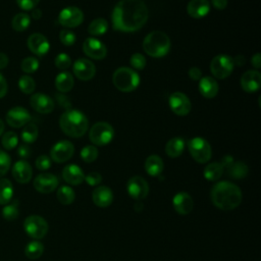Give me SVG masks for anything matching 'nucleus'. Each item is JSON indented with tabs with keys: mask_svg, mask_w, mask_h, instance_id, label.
I'll list each match as a JSON object with an SVG mask.
<instances>
[{
	"mask_svg": "<svg viewBox=\"0 0 261 261\" xmlns=\"http://www.w3.org/2000/svg\"><path fill=\"white\" fill-rule=\"evenodd\" d=\"M261 86V74L258 70H248L241 77V87L247 93H254Z\"/></svg>",
	"mask_w": 261,
	"mask_h": 261,
	"instance_id": "22",
	"label": "nucleus"
},
{
	"mask_svg": "<svg viewBox=\"0 0 261 261\" xmlns=\"http://www.w3.org/2000/svg\"><path fill=\"white\" fill-rule=\"evenodd\" d=\"M31 17H33L34 19H40L41 17H42V11H41V9H39V8H34L33 10H32V13H31Z\"/></svg>",
	"mask_w": 261,
	"mask_h": 261,
	"instance_id": "57",
	"label": "nucleus"
},
{
	"mask_svg": "<svg viewBox=\"0 0 261 261\" xmlns=\"http://www.w3.org/2000/svg\"><path fill=\"white\" fill-rule=\"evenodd\" d=\"M172 206L178 214L187 215L193 210L194 201L190 194L186 192H179L173 196Z\"/></svg>",
	"mask_w": 261,
	"mask_h": 261,
	"instance_id": "21",
	"label": "nucleus"
},
{
	"mask_svg": "<svg viewBox=\"0 0 261 261\" xmlns=\"http://www.w3.org/2000/svg\"><path fill=\"white\" fill-rule=\"evenodd\" d=\"M58 184L59 181L57 176L49 172L40 173L34 179V188L42 194L52 193L57 189Z\"/></svg>",
	"mask_w": 261,
	"mask_h": 261,
	"instance_id": "15",
	"label": "nucleus"
},
{
	"mask_svg": "<svg viewBox=\"0 0 261 261\" xmlns=\"http://www.w3.org/2000/svg\"><path fill=\"white\" fill-rule=\"evenodd\" d=\"M163 160L158 155H150L145 161V170L150 176H158L163 171Z\"/></svg>",
	"mask_w": 261,
	"mask_h": 261,
	"instance_id": "27",
	"label": "nucleus"
},
{
	"mask_svg": "<svg viewBox=\"0 0 261 261\" xmlns=\"http://www.w3.org/2000/svg\"><path fill=\"white\" fill-rule=\"evenodd\" d=\"M108 30V23L104 18H95L93 19L89 27H88V32L92 36H101L104 35Z\"/></svg>",
	"mask_w": 261,
	"mask_h": 261,
	"instance_id": "38",
	"label": "nucleus"
},
{
	"mask_svg": "<svg viewBox=\"0 0 261 261\" xmlns=\"http://www.w3.org/2000/svg\"><path fill=\"white\" fill-rule=\"evenodd\" d=\"M223 172H224V168L220 164V162H212L205 166L203 175L207 180L215 181L221 177Z\"/></svg>",
	"mask_w": 261,
	"mask_h": 261,
	"instance_id": "30",
	"label": "nucleus"
},
{
	"mask_svg": "<svg viewBox=\"0 0 261 261\" xmlns=\"http://www.w3.org/2000/svg\"><path fill=\"white\" fill-rule=\"evenodd\" d=\"M11 167V158L7 152L0 150V178H2Z\"/></svg>",
	"mask_w": 261,
	"mask_h": 261,
	"instance_id": "43",
	"label": "nucleus"
},
{
	"mask_svg": "<svg viewBox=\"0 0 261 261\" xmlns=\"http://www.w3.org/2000/svg\"><path fill=\"white\" fill-rule=\"evenodd\" d=\"M31 24V16L25 12H19L11 19V27L16 32L25 31Z\"/></svg>",
	"mask_w": 261,
	"mask_h": 261,
	"instance_id": "34",
	"label": "nucleus"
},
{
	"mask_svg": "<svg viewBox=\"0 0 261 261\" xmlns=\"http://www.w3.org/2000/svg\"><path fill=\"white\" fill-rule=\"evenodd\" d=\"M112 83L117 90L128 93L136 90L140 85V75L135 69L122 66L113 72Z\"/></svg>",
	"mask_w": 261,
	"mask_h": 261,
	"instance_id": "5",
	"label": "nucleus"
},
{
	"mask_svg": "<svg viewBox=\"0 0 261 261\" xmlns=\"http://www.w3.org/2000/svg\"><path fill=\"white\" fill-rule=\"evenodd\" d=\"M40 0H16V3L19 8L22 10H33L39 4Z\"/></svg>",
	"mask_w": 261,
	"mask_h": 261,
	"instance_id": "49",
	"label": "nucleus"
},
{
	"mask_svg": "<svg viewBox=\"0 0 261 261\" xmlns=\"http://www.w3.org/2000/svg\"><path fill=\"white\" fill-rule=\"evenodd\" d=\"M74 153V146L71 142L62 140L53 145L50 150V158L54 162L63 163L68 161Z\"/></svg>",
	"mask_w": 261,
	"mask_h": 261,
	"instance_id": "11",
	"label": "nucleus"
},
{
	"mask_svg": "<svg viewBox=\"0 0 261 261\" xmlns=\"http://www.w3.org/2000/svg\"><path fill=\"white\" fill-rule=\"evenodd\" d=\"M61 130L70 138L83 137L89 126L87 116L77 109H67L59 118Z\"/></svg>",
	"mask_w": 261,
	"mask_h": 261,
	"instance_id": "3",
	"label": "nucleus"
},
{
	"mask_svg": "<svg viewBox=\"0 0 261 261\" xmlns=\"http://www.w3.org/2000/svg\"><path fill=\"white\" fill-rule=\"evenodd\" d=\"M8 62H9L8 56L5 53L0 52V70L4 69L8 65Z\"/></svg>",
	"mask_w": 261,
	"mask_h": 261,
	"instance_id": "56",
	"label": "nucleus"
},
{
	"mask_svg": "<svg viewBox=\"0 0 261 261\" xmlns=\"http://www.w3.org/2000/svg\"><path fill=\"white\" fill-rule=\"evenodd\" d=\"M62 177L67 184L77 186L84 181L85 173L79 165L68 164L62 169Z\"/></svg>",
	"mask_w": 261,
	"mask_h": 261,
	"instance_id": "24",
	"label": "nucleus"
},
{
	"mask_svg": "<svg viewBox=\"0 0 261 261\" xmlns=\"http://www.w3.org/2000/svg\"><path fill=\"white\" fill-rule=\"evenodd\" d=\"M59 40L64 46H72L76 41V37L72 31L64 29L59 33Z\"/></svg>",
	"mask_w": 261,
	"mask_h": 261,
	"instance_id": "44",
	"label": "nucleus"
},
{
	"mask_svg": "<svg viewBox=\"0 0 261 261\" xmlns=\"http://www.w3.org/2000/svg\"><path fill=\"white\" fill-rule=\"evenodd\" d=\"M168 104L173 113L179 116H185L190 113L192 104L187 95L181 92H174L169 96Z\"/></svg>",
	"mask_w": 261,
	"mask_h": 261,
	"instance_id": "13",
	"label": "nucleus"
},
{
	"mask_svg": "<svg viewBox=\"0 0 261 261\" xmlns=\"http://www.w3.org/2000/svg\"><path fill=\"white\" fill-rule=\"evenodd\" d=\"M129 63L135 70H142L146 66V58L141 53H134L129 58Z\"/></svg>",
	"mask_w": 261,
	"mask_h": 261,
	"instance_id": "46",
	"label": "nucleus"
},
{
	"mask_svg": "<svg viewBox=\"0 0 261 261\" xmlns=\"http://www.w3.org/2000/svg\"><path fill=\"white\" fill-rule=\"evenodd\" d=\"M251 63L252 65L256 68V69H259L260 66H261V55L260 53H255L252 58H251Z\"/></svg>",
	"mask_w": 261,
	"mask_h": 261,
	"instance_id": "55",
	"label": "nucleus"
},
{
	"mask_svg": "<svg viewBox=\"0 0 261 261\" xmlns=\"http://www.w3.org/2000/svg\"><path fill=\"white\" fill-rule=\"evenodd\" d=\"M23 229L32 239L41 240L48 232V223L40 215H30L23 221Z\"/></svg>",
	"mask_w": 261,
	"mask_h": 261,
	"instance_id": "9",
	"label": "nucleus"
},
{
	"mask_svg": "<svg viewBox=\"0 0 261 261\" xmlns=\"http://www.w3.org/2000/svg\"><path fill=\"white\" fill-rule=\"evenodd\" d=\"M210 7L208 0H191L187 6V12L193 18H202L209 13Z\"/></svg>",
	"mask_w": 261,
	"mask_h": 261,
	"instance_id": "25",
	"label": "nucleus"
},
{
	"mask_svg": "<svg viewBox=\"0 0 261 261\" xmlns=\"http://www.w3.org/2000/svg\"><path fill=\"white\" fill-rule=\"evenodd\" d=\"M171 47L169 37L161 31L149 33L143 41L144 51L151 57L160 58L165 56Z\"/></svg>",
	"mask_w": 261,
	"mask_h": 261,
	"instance_id": "4",
	"label": "nucleus"
},
{
	"mask_svg": "<svg viewBox=\"0 0 261 261\" xmlns=\"http://www.w3.org/2000/svg\"><path fill=\"white\" fill-rule=\"evenodd\" d=\"M84 180L92 187L98 186L102 181V175L99 172H90L87 175H85Z\"/></svg>",
	"mask_w": 261,
	"mask_h": 261,
	"instance_id": "48",
	"label": "nucleus"
},
{
	"mask_svg": "<svg viewBox=\"0 0 261 261\" xmlns=\"http://www.w3.org/2000/svg\"><path fill=\"white\" fill-rule=\"evenodd\" d=\"M30 104L35 111L42 114L51 113L55 107L53 99L44 93L33 94L30 98Z\"/></svg>",
	"mask_w": 261,
	"mask_h": 261,
	"instance_id": "17",
	"label": "nucleus"
},
{
	"mask_svg": "<svg viewBox=\"0 0 261 261\" xmlns=\"http://www.w3.org/2000/svg\"><path fill=\"white\" fill-rule=\"evenodd\" d=\"M188 149L193 159L198 163H206L211 159V156H212L211 146L203 138L196 137L189 140Z\"/></svg>",
	"mask_w": 261,
	"mask_h": 261,
	"instance_id": "6",
	"label": "nucleus"
},
{
	"mask_svg": "<svg viewBox=\"0 0 261 261\" xmlns=\"http://www.w3.org/2000/svg\"><path fill=\"white\" fill-rule=\"evenodd\" d=\"M233 62L234 64H238V65H243L245 62H246V59L244 56L242 55H238L234 59H233Z\"/></svg>",
	"mask_w": 261,
	"mask_h": 261,
	"instance_id": "58",
	"label": "nucleus"
},
{
	"mask_svg": "<svg viewBox=\"0 0 261 261\" xmlns=\"http://www.w3.org/2000/svg\"><path fill=\"white\" fill-rule=\"evenodd\" d=\"M148 7L143 0H120L111 14L114 30L123 33H133L147 22Z\"/></svg>",
	"mask_w": 261,
	"mask_h": 261,
	"instance_id": "1",
	"label": "nucleus"
},
{
	"mask_svg": "<svg viewBox=\"0 0 261 261\" xmlns=\"http://www.w3.org/2000/svg\"><path fill=\"white\" fill-rule=\"evenodd\" d=\"M185 150V141L180 137L170 139L165 145V153L170 158H176L182 154Z\"/></svg>",
	"mask_w": 261,
	"mask_h": 261,
	"instance_id": "29",
	"label": "nucleus"
},
{
	"mask_svg": "<svg viewBox=\"0 0 261 261\" xmlns=\"http://www.w3.org/2000/svg\"><path fill=\"white\" fill-rule=\"evenodd\" d=\"M4 128H5V126H4V122H3V120L0 118V137L2 136V134L4 133Z\"/></svg>",
	"mask_w": 261,
	"mask_h": 261,
	"instance_id": "59",
	"label": "nucleus"
},
{
	"mask_svg": "<svg viewBox=\"0 0 261 261\" xmlns=\"http://www.w3.org/2000/svg\"><path fill=\"white\" fill-rule=\"evenodd\" d=\"M99 152L98 149L93 146V145H88L85 146L82 150H81V158L86 162V163H91L94 162L97 158H98Z\"/></svg>",
	"mask_w": 261,
	"mask_h": 261,
	"instance_id": "42",
	"label": "nucleus"
},
{
	"mask_svg": "<svg viewBox=\"0 0 261 261\" xmlns=\"http://www.w3.org/2000/svg\"><path fill=\"white\" fill-rule=\"evenodd\" d=\"M13 178L19 184H28L33 176V169L31 164L23 159L16 161L11 169Z\"/></svg>",
	"mask_w": 261,
	"mask_h": 261,
	"instance_id": "20",
	"label": "nucleus"
},
{
	"mask_svg": "<svg viewBox=\"0 0 261 261\" xmlns=\"http://www.w3.org/2000/svg\"><path fill=\"white\" fill-rule=\"evenodd\" d=\"M189 76L191 77V80L193 81H199L202 77V71L199 67L193 66L189 69Z\"/></svg>",
	"mask_w": 261,
	"mask_h": 261,
	"instance_id": "51",
	"label": "nucleus"
},
{
	"mask_svg": "<svg viewBox=\"0 0 261 261\" xmlns=\"http://www.w3.org/2000/svg\"><path fill=\"white\" fill-rule=\"evenodd\" d=\"M38 135H39L38 126L33 122H29L24 126H22L20 138L23 143L32 144L37 140Z\"/></svg>",
	"mask_w": 261,
	"mask_h": 261,
	"instance_id": "37",
	"label": "nucleus"
},
{
	"mask_svg": "<svg viewBox=\"0 0 261 261\" xmlns=\"http://www.w3.org/2000/svg\"><path fill=\"white\" fill-rule=\"evenodd\" d=\"M234 67L233 58L226 54L216 55L210 62V71L214 77L224 80L228 77Z\"/></svg>",
	"mask_w": 261,
	"mask_h": 261,
	"instance_id": "8",
	"label": "nucleus"
},
{
	"mask_svg": "<svg viewBox=\"0 0 261 261\" xmlns=\"http://www.w3.org/2000/svg\"><path fill=\"white\" fill-rule=\"evenodd\" d=\"M233 162H234V161H233L232 156H230V155H225V156L222 157V159H221V161H220V164L223 166L224 169H226V168L229 167Z\"/></svg>",
	"mask_w": 261,
	"mask_h": 261,
	"instance_id": "54",
	"label": "nucleus"
},
{
	"mask_svg": "<svg viewBox=\"0 0 261 261\" xmlns=\"http://www.w3.org/2000/svg\"><path fill=\"white\" fill-rule=\"evenodd\" d=\"M5 119L9 126L19 128L30 122L31 114L25 108L21 106H15L7 111Z\"/></svg>",
	"mask_w": 261,
	"mask_h": 261,
	"instance_id": "14",
	"label": "nucleus"
},
{
	"mask_svg": "<svg viewBox=\"0 0 261 261\" xmlns=\"http://www.w3.org/2000/svg\"><path fill=\"white\" fill-rule=\"evenodd\" d=\"M84 20L83 11L76 6H67L63 8L58 15V22L64 28H75Z\"/></svg>",
	"mask_w": 261,
	"mask_h": 261,
	"instance_id": "10",
	"label": "nucleus"
},
{
	"mask_svg": "<svg viewBox=\"0 0 261 261\" xmlns=\"http://www.w3.org/2000/svg\"><path fill=\"white\" fill-rule=\"evenodd\" d=\"M54 63H55V66L60 69V70H65L67 69L70 65H71V59L70 57L66 54V53H59L56 57H55V60H54Z\"/></svg>",
	"mask_w": 261,
	"mask_h": 261,
	"instance_id": "45",
	"label": "nucleus"
},
{
	"mask_svg": "<svg viewBox=\"0 0 261 261\" xmlns=\"http://www.w3.org/2000/svg\"><path fill=\"white\" fill-rule=\"evenodd\" d=\"M210 198L215 207L223 211H229L241 204L242 192L237 185L223 180L212 187Z\"/></svg>",
	"mask_w": 261,
	"mask_h": 261,
	"instance_id": "2",
	"label": "nucleus"
},
{
	"mask_svg": "<svg viewBox=\"0 0 261 261\" xmlns=\"http://www.w3.org/2000/svg\"><path fill=\"white\" fill-rule=\"evenodd\" d=\"M17 200H11L9 203L3 205L2 208V217L7 221L15 220L19 215V206Z\"/></svg>",
	"mask_w": 261,
	"mask_h": 261,
	"instance_id": "36",
	"label": "nucleus"
},
{
	"mask_svg": "<svg viewBox=\"0 0 261 261\" xmlns=\"http://www.w3.org/2000/svg\"><path fill=\"white\" fill-rule=\"evenodd\" d=\"M28 48L32 53L37 56H44L48 53L50 49V43L48 39L40 33L32 34L27 41Z\"/></svg>",
	"mask_w": 261,
	"mask_h": 261,
	"instance_id": "18",
	"label": "nucleus"
},
{
	"mask_svg": "<svg viewBox=\"0 0 261 261\" xmlns=\"http://www.w3.org/2000/svg\"><path fill=\"white\" fill-rule=\"evenodd\" d=\"M39 65H40L39 60L36 57L29 56V57H25L21 60L20 68L25 73H34L38 70Z\"/></svg>",
	"mask_w": 261,
	"mask_h": 261,
	"instance_id": "41",
	"label": "nucleus"
},
{
	"mask_svg": "<svg viewBox=\"0 0 261 261\" xmlns=\"http://www.w3.org/2000/svg\"><path fill=\"white\" fill-rule=\"evenodd\" d=\"M74 75L82 81L92 80L96 73L95 64L87 58H79L72 65Z\"/></svg>",
	"mask_w": 261,
	"mask_h": 261,
	"instance_id": "19",
	"label": "nucleus"
},
{
	"mask_svg": "<svg viewBox=\"0 0 261 261\" xmlns=\"http://www.w3.org/2000/svg\"><path fill=\"white\" fill-rule=\"evenodd\" d=\"M17 155H18L21 159H23V160H25L27 158H29V157L31 156V149H30V147L28 146V144H23V145H20V146L18 147V149H17Z\"/></svg>",
	"mask_w": 261,
	"mask_h": 261,
	"instance_id": "50",
	"label": "nucleus"
},
{
	"mask_svg": "<svg viewBox=\"0 0 261 261\" xmlns=\"http://www.w3.org/2000/svg\"><path fill=\"white\" fill-rule=\"evenodd\" d=\"M249 168L247 164H245L242 161L233 162L229 167L226 168V173L229 177L236 178V179H241L244 178L248 175Z\"/></svg>",
	"mask_w": 261,
	"mask_h": 261,
	"instance_id": "32",
	"label": "nucleus"
},
{
	"mask_svg": "<svg viewBox=\"0 0 261 261\" xmlns=\"http://www.w3.org/2000/svg\"><path fill=\"white\" fill-rule=\"evenodd\" d=\"M18 88L23 94L29 95L35 91L36 83L32 76L24 74V75H21L18 80Z\"/></svg>",
	"mask_w": 261,
	"mask_h": 261,
	"instance_id": "39",
	"label": "nucleus"
},
{
	"mask_svg": "<svg viewBox=\"0 0 261 261\" xmlns=\"http://www.w3.org/2000/svg\"><path fill=\"white\" fill-rule=\"evenodd\" d=\"M92 199L96 206L105 208L110 206L113 201V193L109 187L99 186L94 189L92 193Z\"/></svg>",
	"mask_w": 261,
	"mask_h": 261,
	"instance_id": "23",
	"label": "nucleus"
},
{
	"mask_svg": "<svg viewBox=\"0 0 261 261\" xmlns=\"http://www.w3.org/2000/svg\"><path fill=\"white\" fill-rule=\"evenodd\" d=\"M7 90H8L7 82L4 77V75L0 71V99L3 98L7 94Z\"/></svg>",
	"mask_w": 261,
	"mask_h": 261,
	"instance_id": "52",
	"label": "nucleus"
},
{
	"mask_svg": "<svg viewBox=\"0 0 261 261\" xmlns=\"http://www.w3.org/2000/svg\"><path fill=\"white\" fill-rule=\"evenodd\" d=\"M35 165L41 171L47 170V169H49L51 167V158L49 156H47V155H40L36 159Z\"/></svg>",
	"mask_w": 261,
	"mask_h": 261,
	"instance_id": "47",
	"label": "nucleus"
},
{
	"mask_svg": "<svg viewBox=\"0 0 261 261\" xmlns=\"http://www.w3.org/2000/svg\"><path fill=\"white\" fill-rule=\"evenodd\" d=\"M126 190L128 195L133 199L137 201H141L148 196L149 185L144 177L140 175H134L128 179L126 185Z\"/></svg>",
	"mask_w": 261,
	"mask_h": 261,
	"instance_id": "12",
	"label": "nucleus"
},
{
	"mask_svg": "<svg viewBox=\"0 0 261 261\" xmlns=\"http://www.w3.org/2000/svg\"><path fill=\"white\" fill-rule=\"evenodd\" d=\"M43 253H44V246L38 240L28 243L24 248V255L31 260L40 258L43 255Z\"/></svg>",
	"mask_w": 261,
	"mask_h": 261,
	"instance_id": "35",
	"label": "nucleus"
},
{
	"mask_svg": "<svg viewBox=\"0 0 261 261\" xmlns=\"http://www.w3.org/2000/svg\"><path fill=\"white\" fill-rule=\"evenodd\" d=\"M13 185L8 178H0V205H5L12 200Z\"/></svg>",
	"mask_w": 261,
	"mask_h": 261,
	"instance_id": "31",
	"label": "nucleus"
},
{
	"mask_svg": "<svg viewBox=\"0 0 261 261\" xmlns=\"http://www.w3.org/2000/svg\"><path fill=\"white\" fill-rule=\"evenodd\" d=\"M57 200L62 205H70L75 199V192L69 186H61L57 189Z\"/></svg>",
	"mask_w": 261,
	"mask_h": 261,
	"instance_id": "33",
	"label": "nucleus"
},
{
	"mask_svg": "<svg viewBox=\"0 0 261 261\" xmlns=\"http://www.w3.org/2000/svg\"><path fill=\"white\" fill-rule=\"evenodd\" d=\"M83 51L88 57L96 60H101L107 55L106 46L96 38L86 39L83 44Z\"/></svg>",
	"mask_w": 261,
	"mask_h": 261,
	"instance_id": "16",
	"label": "nucleus"
},
{
	"mask_svg": "<svg viewBox=\"0 0 261 261\" xmlns=\"http://www.w3.org/2000/svg\"><path fill=\"white\" fill-rule=\"evenodd\" d=\"M1 144L5 150H12L18 145V137L14 132H6L1 136Z\"/></svg>",
	"mask_w": 261,
	"mask_h": 261,
	"instance_id": "40",
	"label": "nucleus"
},
{
	"mask_svg": "<svg viewBox=\"0 0 261 261\" xmlns=\"http://www.w3.org/2000/svg\"><path fill=\"white\" fill-rule=\"evenodd\" d=\"M114 137V129L108 122L99 121L93 124L89 132L90 141L96 146H105L109 144Z\"/></svg>",
	"mask_w": 261,
	"mask_h": 261,
	"instance_id": "7",
	"label": "nucleus"
},
{
	"mask_svg": "<svg viewBox=\"0 0 261 261\" xmlns=\"http://www.w3.org/2000/svg\"><path fill=\"white\" fill-rule=\"evenodd\" d=\"M199 81V92L203 97L211 99L218 94L219 87L214 77L206 75L201 77Z\"/></svg>",
	"mask_w": 261,
	"mask_h": 261,
	"instance_id": "26",
	"label": "nucleus"
},
{
	"mask_svg": "<svg viewBox=\"0 0 261 261\" xmlns=\"http://www.w3.org/2000/svg\"><path fill=\"white\" fill-rule=\"evenodd\" d=\"M73 85H74L73 76L70 72L66 70L61 71L55 77V87L61 93L69 92L73 88Z\"/></svg>",
	"mask_w": 261,
	"mask_h": 261,
	"instance_id": "28",
	"label": "nucleus"
},
{
	"mask_svg": "<svg viewBox=\"0 0 261 261\" xmlns=\"http://www.w3.org/2000/svg\"><path fill=\"white\" fill-rule=\"evenodd\" d=\"M211 4L214 8L222 10L227 6V0H211Z\"/></svg>",
	"mask_w": 261,
	"mask_h": 261,
	"instance_id": "53",
	"label": "nucleus"
}]
</instances>
